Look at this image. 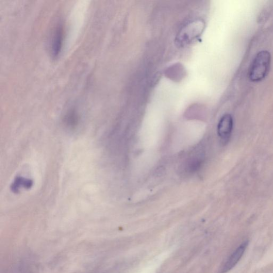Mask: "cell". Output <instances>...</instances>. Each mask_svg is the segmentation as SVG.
<instances>
[{
	"instance_id": "obj_1",
	"label": "cell",
	"mask_w": 273,
	"mask_h": 273,
	"mask_svg": "<svg viewBox=\"0 0 273 273\" xmlns=\"http://www.w3.org/2000/svg\"><path fill=\"white\" fill-rule=\"evenodd\" d=\"M271 62V55L268 51L259 52L252 62L249 77L251 81L258 82L268 75Z\"/></svg>"
},
{
	"instance_id": "obj_2",
	"label": "cell",
	"mask_w": 273,
	"mask_h": 273,
	"mask_svg": "<svg viewBox=\"0 0 273 273\" xmlns=\"http://www.w3.org/2000/svg\"><path fill=\"white\" fill-rule=\"evenodd\" d=\"M233 128V120L230 114H225L220 119L218 125V133L220 138L227 142L230 138Z\"/></svg>"
},
{
	"instance_id": "obj_3",
	"label": "cell",
	"mask_w": 273,
	"mask_h": 273,
	"mask_svg": "<svg viewBox=\"0 0 273 273\" xmlns=\"http://www.w3.org/2000/svg\"><path fill=\"white\" fill-rule=\"evenodd\" d=\"M247 245V242L244 243L233 252L224 264L222 269V273H225L232 269L238 263L241 258L243 257Z\"/></svg>"
},
{
	"instance_id": "obj_4",
	"label": "cell",
	"mask_w": 273,
	"mask_h": 273,
	"mask_svg": "<svg viewBox=\"0 0 273 273\" xmlns=\"http://www.w3.org/2000/svg\"><path fill=\"white\" fill-rule=\"evenodd\" d=\"M64 40V29L61 25L57 27L52 40L51 51L52 55L57 56L61 51Z\"/></svg>"
}]
</instances>
